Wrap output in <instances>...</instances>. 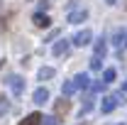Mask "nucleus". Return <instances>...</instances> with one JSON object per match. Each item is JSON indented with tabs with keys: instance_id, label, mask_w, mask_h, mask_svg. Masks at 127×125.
Returning <instances> with one entry per match:
<instances>
[{
	"instance_id": "obj_3",
	"label": "nucleus",
	"mask_w": 127,
	"mask_h": 125,
	"mask_svg": "<svg viewBox=\"0 0 127 125\" xmlns=\"http://www.w3.org/2000/svg\"><path fill=\"white\" fill-rule=\"evenodd\" d=\"M51 52H54V57H66V54L71 52V39H59V42H54Z\"/></svg>"
},
{
	"instance_id": "obj_22",
	"label": "nucleus",
	"mask_w": 127,
	"mask_h": 125,
	"mask_svg": "<svg viewBox=\"0 0 127 125\" xmlns=\"http://www.w3.org/2000/svg\"><path fill=\"white\" fill-rule=\"evenodd\" d=\"M120 125H122V123H120Z\"/></svg>"
},
{
	"instance_id": "obj_4",
	"label": "nucleus",
	"mask_w": 127,
	"mask_h": 125,
	"mask_svg": "<svg viewBox=\"0 0 127 125\" xmlns=\"http://www.w3.org/2000/svg\"><path fill=\"white\" fill-rule=\"evenodd\" d=\"M86 20H88V10L86 7H78V10L68 12V22L71 25H78V22H86Z\"/></svg>"
},
{
	"instance_id": "obj_15",
	"label": "nucleus",
	"mask_w": 127,
	"mask_h": 125,
	"mask_svg": "<svg viewBox=\"0 0 127 125\" xmlns=\"http://www.w3.org/2000/svg\"><path fill=\"white\" fill-rule=\"evenodd\" d=\"M95 54L93 57H103V54H105V37H98V39H95Z\"/></svg>"
},
{
	"instance_id": "obj_11",
	"label": "nucleus",
	"mask_w": 127,
	"mask_h": 125,
	"mask_svg": "<svg viewBox=\"0 0 127 125\" xmlns=\"http://www.w3.org/2000/svg\"><path fill=\"white\" fill-rule=\"evenodd\" d=\"M32 22H34L37 27H49V25H51V20H49L47 15H42V12H37V15L32 17Z\"/></svg>"
},
{
	"instance_id": "obj_14",
	"label": "nucleus",
	"mask_w": 127,
	"mask_h": 125,
	"mask_svg": "<svg viewBox=\"0 0 127 125\" xmlns=\"http://www.w3.org/2000/svg\"><path fill=\"white\" fill-rule=\"evenodd\" d=\"M54 74H56V71H54L51 66H42V69H39V81H49V78H54Z\"/></svg>"
},
{
	"instance_id": "obj_12",
	"label": "nucleus",
	"mask_w": 127,
	"mask_h": 125,
	"mask_svg": "<svg viewBox=\"0 0 127 125\" xmlns=\"http://www.w3.org/2000/svg\"><path fill=\"white\" fill-rule=\"evenodd\" d=\"M93 98H91V96H86V98H83V103H81V118H83V115H86V113H91V110H93Z\"/></svg>"
},
{
	"instance_id": "obj_20",
	"label": "nucleus",
	"mask_w": 127,
	"mask_h": 125,
	"mask_svg": "<svg viewBox=\"0 0 127 125\" xmlns=\"http://www.w3.org/2000/svg\"><path fill=\"white\" fill-rule=\"evenodd\" d=\"M125 91H127V78L122 81V93H125Z\"/></svg>"
},
{
	"instance_id": "obj_18",
	"label": "nucleus",
	"mask_w": 127,
	"mask_h": 125,
	"mask_svg": "<svg viewBox=\"0 0 127 125\" xmlns=\"http://www.w3.org/2000/svg\"><path fill=\"white\" fill-rule=\"evenodd\" d=\"M91 69H93V71H100V69H103V62H100V57H93V59H91Z\"/></svg>"
},
{
	"instance_id": "obj_9",
	"label": "nucleus",
	"mask_w": 127,
	"mask_h": 125,
	"mask_svg": "<svg viewBox=\"0 0 127 125\" xmlns=\"http://www.w3.org/2000/svg\"><path fill=\"white\" fill-rule=\"evenodd\" d=\"M115 44H117V49H127V30L115 32Z\"/></svg>"
},
{
	"instance_id": "obj_5",
	"label": "nucleus",
	"mask_w": 127,
	"mask_h": 125,
	"mask_svg": "<svg viewBox=\"0 0 127 125\" xmlns=\"http://www.w3.org/2000/svg\"><path fill=\"white\" fill-rule=\"evenodd\" d=\"M54 110H56V118H59V115H66V113L71 110V101H68V98L56 101V103H54Z\"/></svg>"
},
{
	"instance_id": "obj_17",
	"label": "nucleus",
	"mask_w": 127,
	"mask_h": 125,
	"mask_svg": "<svg viewBox=\"0 0 127 125\" xmlns=\"http://www.w3.org/2000/svg\"><path fill=\"white\" fill-rule=\"evenodd\" d=\"M39 125H59V118L56 115H42V123Z\"/></svg>"
},
{
	"instance_id": "obj_13",
	"label": "nucleus",
	"mask_w": 127,
	"mask_h": 125,
	"mask_svg": "<svg viewBox=\"0 0 127 125\" xmlns=\"http://www.w3.org/2000/svg\"><path fill=\"white\" fill-rule=\"evenodd\" d=\"M73 91H76V83H73V81H64V86H61V98H68Z\"/></svg>"
},
{
	"instance_id": "obj_7",
	"label": "nucleus",
	"mask_w": 127,
	"mask_h": 125,
	"mask_svg": "<svg viewBox=\"0 0 127 125\" xmlns=\"http://www.w3.org/2000/svg\"><path fill=\"white\" fill-rule=\"evenodd\" d=\"M32 101H34L37 106L47 103V101H49V91H47V88H37V91H34V96H32Z\"/></svg>"
},
{
	"instance_id": "obj_10",
	"label": "nucleus",
	"mask_w": 127,
	"mask_h": 125,
	"mask_svg": "<svg viewBox=\"0 0 127 125\" xmlns=\"http://www.w3.org/2000/svg\"><path fill=\"white\" fill-rule=\"evenodd\" d=\"M42 123V113H30L25 120H20L17 125H39Z\"/></svg>"
},
{
	"instance_id": "obj_8",
	"label": "nucleus",
	"mask_w": 127,
	"mask_h": 125,
	"mask_svg": "<svg viewBox=\"0 0 127 125\" xmlns=\"http://www.w3.org/2000/svg\"><path fill=\"white\" fill-rule=\"evenodd\" d=\"M73 83H76V88H81V91L83 88H91V76L88 74H78V76L73 78Z\"/></svg>"
},
{
	"instance_id": "obj_6",
	"label": "nucleus",
	"mask_w": 127,
	"mask_h": 125,
	"mask_svg": "<svg viewBox=\"0 0 127 125\" xmlns=\"http://www.w3.org/2000/svg\"><path fill=\"white\" fill-rule=\"evenodd\" d=\"M115 108H117L115 96H105V98H103V103H100V110H103V113H112Z\"/></svg>"
},
{
	"instance_id": "obj_16",
	"label": "nucleus",
	"mask_w": 127,
	"mask_h": 125,
	"mask_svg": "<svg viewBox=\"0 0 127 125\" xmlns=\"http://www.w3.org/2000/svg\"><path fill=\"white\" fill-rule=\"evenodd\" d=\"M115 81V69H105L103 71V83H112Z\"/></svg>"
},
{
	"instance_id": "obj_1",
	"label": "nucleus",
	"mask_w": 127,
	"mask_h": 125,
	"mask_svg": "<svg viewBox=\"0 0 127 125\" xmlns=\"http://www.w3.org/2000/svg\"><path fill=\"white\" fill-rule=\"evenodd\" d=\"M7 86H10L12 96H22V93H25V78H22V76H17V74L7 76Z\"/></svg>"
},
{
	"instance_id": "obj_19",
	"label": "nucleus",
	"mask_w": 127,
	"mask_h": 125,
	"mask_svg": "<svg viewBox=\"0 0 127 125\" xmlns=\"http://www.w3.org/2000/svg\"><path fill=\"white\" fill-rule=\"evenodd\" d=\"M105 86H108V83H103V78H100V81H95V83H91V88H93L95 93H100V91H103Z\"/></svg>"
},
{
	"instance_id": "obj_2",
	"label": "nucleus",
	"mask_w": 127,
	"mask_h": 125,
	"mask_svg": "<svg viewBox=\"0 0 127 125\" xmlns=\"http://www.w3.org/2000/svg\"><path fill=\"white\" fill-rule=\"evenodd\" d=\"M91 39H93V32H91V30H78L76 34H73L71 44H76V47H86V44H91Z\"/></svg>"
},
{
	"instance_id": "obj_21",
	"label": "nucleus",
	"mask_w": 127,
	"mask_h": 125,
	"mask_svg": "<svg viewBox=\"0 0 127 125\" xmlns=\"http://www.w3.org/2000/svg\"><path fill=\"white\" fill-rule=\"evenodd\" d=\"M105 2H108V5H115V2H117V0H105Z\"/></svg>"
}]
</instances>
